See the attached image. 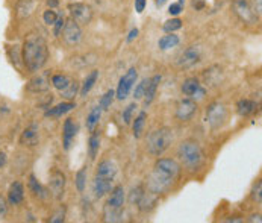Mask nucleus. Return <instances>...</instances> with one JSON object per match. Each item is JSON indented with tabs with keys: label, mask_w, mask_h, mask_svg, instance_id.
Segmentation results:
<instances>
[{
	"label": "nucleus",
	"mask_w": 262,
	"mask_h": 223,
	"mask_svg": "<svg viewBox=\"0 0 262 223\" xmlns=\"http://www.w3.org/2000/svg\"><path fill=\"white\" fill-rule=\"evenodd\" d=\"M179 175H181V166L174 159L161 158L156 161L153 172L150 173L147 179V188L153 194H162L174 184Z\"/></svg>",
	"instance_id": "f257e3e1"
},
{
	"label": "nucleus",
	"mask_w": 262,
	"mask_h": 223,
	"mask_svg": "<svg viewBox=\"0 0 262 223\" xmlns=\"http://www.w3.org/2000/svg\"><path fill=\"white\" fill-rule=\"evenodd\" d=\"M49 58V49L44 37L38 32H31L25 38L21 47V59L26 69L32 73H37L44 67Z\"/></svg>",
	"instance_id": "f03ea898"
},
{
	"label": "nucleus",
	"mask_w": 262,
	"mask_h": 223,
	"mask_svg": "<svg viewBox=\"0 0 262 223\" xmlns=\"http://www.w3.org/2000/svg\"><path fill=\"white\" fill-rule=\"evenodd\" d=\"M178 155H179L182 164L185 166V169L191 170V172L197 170L203 163V152L199 146V143L192 141V140H187V141L181 143Z\"/></svg>",
	"instance_id": "7ed1b4c3"
},
{
	"label": "nucleus",
	"mask_w": 262,
	"mask_h": 223,
	"mask_svg": "<svg viewBox=\"0 0 262 223\" xmlns=\"http://www.w3.org/2000/svg\"><path fill=\"white\" fill-rule=\"evenodd\" d=\"M173 141V134L168 128H159L147 137V150L155 156H161Z\"/></svg>",
	"instance_id": "20e7f679"
},
{
	"label": "nucleus",
	"mask_w": 262,
	"mask_h": 223,
	"mask_svg": "<svg viewBox=\"0 0 262 223\" xmlns=\"http://www.w3.org/2000/svg\"><path fill=\"white\" fill-rule=\"evenodd\" d=\"M233 11L238 18L247 25H256L259 22V17L253 11L252 3L249 0H233Z\"/></svg>",
	"instance_id": "39448f33"
},
{
	"label": "nucleus",
	"mask_w": 262,
	"mask_h": 223,
	"mask_svg": "<svg viewBox=\"0 0 262 223\" xmlns=\"http://www.w3.org/2000/svg\"><path fill=\"white\" fill-rule=\"evenodd\" d=\"M226 118H227V110L223 104L220 102H214L209 105V108L206 110V120L211 125L212 129H219L225 125Z\"/></svg>",
	"instance_id": "423d86ee"
},
{
	"label": "nucleus",
	"mask_w": 262,
	"mask_h": 223,
	"mask_svg": "<svg viewBox=\"0 0 262 223\" xmlns=\"http://www.w3.org/2000/svg\"><path fill=\"white\" fill-rule=\"evenodd\" d=\"M69 11L72 14V18L75 20L77 25H90L93 20V9L86 3H70Z\"/></svg>",
	"instance_id": "0eeeda50"
},
{
	"label": "nucleus",
	"mask_w": 262,
	"mask_h": 223,
	"mask_svg": "<svg viewBox=\"0 0 262 223\" xmlns=\"http://www.w3.org/2000/svg\"><path fill=\"white\" fill-rule=\"evenodd\" d=\"M137 77H138L137 69H129V70L126 72V74L120 79L118 88H117V97H118L120 100H124V99L129 96L132 87H134L135 82H137Z\"/></svg>",
	"instance_id": "6e6552de"
},
{
	"label": "nucleus",
	"mask_w": 262,
	"mask_h": 223,
	"mask_svg": "<svg viewBox=\"0 0 262 223\" xmlns=\"http://www.w3.org/2000/svg\"><path fill=\"white\" fill-rule=\"evenodd\" d=\"M62 39L67 46H76L79 44V41L82 39V31H80V26L76 23L73 18L70 20H66V25H64V29H62Z\"/></svg>",
	"instance_id": "1a4fd4ad"
},
{
	"label": "nucleus",
	"mask_w": 262,
	"mask_h": 223,
	"mask_svg": "<svg viewBox=\"0 0 262 223\" xmlns=\"http://www.w3.org/2000/svg\"><path fill=\"white\" fill-rule=\"evenodd\" d=\"M49 188L50 193L55 199H62L64 191H66V175L61 170H53L50 173V179H49Z\"/></svg>",
	"instance_id": "9d476101"
},
{
	"label": "nucleus",
	"mask_w": 262,
	"mask_h": 223,
	"mask_svg": "<svg viewBox=\"0 0 262 223\" xmlns=\"http://www.w3.org/2000/svg\"><path fill=\"white\" fill-rule=\"evenodd\" d=\"M200 58H202L200 47L191 46V47H188L187 50H184V52L181 53V56H179V59H178V66H179L181 69H191V67H194L195 64H199Z\"/></svg>",
	"instance_id": "9b49d317"
},
{
	"label": "nucleus",
	"mask_w": 262,
	"mask_h": 223,
	"mask_svg": "<svg viewBox=\"0 0 262 223\" xmlns=\"http://www.w3.org/2000/svg\"><path fill=\"white\" fill-rule=\"evenodd\" d=\"M38 3H39V0H18L17 5H15L17 18L21 20V22L29 18L34 14V11L37 9Z\"/></svg>",
	"instance_id": "f8f14e48"
},
{
	"label": "nucleus",
	"mask_w": 262,
	"mask_h": 223,
	"mask_svg": "<svg viewBox=\"0 0 262 223\" xmlns=\"http://www.w3.org/2000/svg\"><path fill=\"white\" fill-rule=\"evenodd\" d=\"M49 76H50V72H42L41 74L34 76V77L29 80V84H28V90L32 91V93H42V91H47L49 87H50Z\"/></svg>",
	"instance_id": "ddd939ff"
},
{
	"label": "nucleus",
	"mask_w": 262,
	"mask_h": 223,
	"mask_svg": "<svg viewBox=\"0 0 262 223\" xmlns=\"http://www.w3.org/2000/svg\"><path fill=\"white\" fill-rule=\"evenodd\" d=\"M195 112H197V104L191 99H185L179 102L178 110H176V117L182 121H188L194 117Z\"/></svg>",
	"instance_id": "4468645a"
},
{
	"label": "nucleus",
	"mask_w": 262,
	"mask_h": 223,
	"mask_svg": "<svg viewBox=\"0 0 262 223\" xmlns=\"http://www.w3.org/2000/svg\"><path fill=\"white\" fill-rule=\"evenodd\" d=\"M77 129H79V126L73 121V118H67L66 120V123H64V132H62V145H64L66 150H69L70 146H72V141L75 140Z\"/></svg>",
	"instance_id": "2eb2a0df"
},
{
	"label": "nucleus",
	"mask_w": 262,
	"mask_h": 223,
	"mask_svg": "<svg viewBox=\"0 0 262 223\" xmlns=\"http://www.w3.org/2000/svg\"><path fill=\"white\" fill-rule=\"evenodd\" d=\"M25 199V188L21 186V183L15 181L14 184H11L9 191H8V200L11 205H20Z\"/></svg>",
	"instance_id": "dca6fc26"
},
{
	"label": "nucleus",
	"mask_w": 262,
	"mask_h": 223,
	"mask_svg": "<svg viewBox=\"0 0 262 223\" xmlns=\"http://www.w3.org/2000/svg\"><path fill=\"white\" fill-rule=\"evenodd\" d=\"M96 176L106 178V179H111V181H114V178L117 176V166L114 164L113 161H110V159L102 161V163L99 164V167H97Z\"/></svg>",
	"instance_id": "f3484780"
},
{
	"label": "nucleus",
	"mask_w": 262,
	"mask_h": 223,
	"mask_svg": "<svg viewBox=\"0 0 262 223\" xmlns=\"http://www.w3.org/2000/svg\"><path fill=\"white\" fill-rule=\"evenodd\" d=\"M38 140H39V137H38V126L34 123L29 128H26L25 132L21 134L20 145H23V146H35V145H38Z\"/></svg>",
	"instance_id": "a211bd4d"
},
{
	"label": "nucleus",
	"mask_w": 262,
	"mask_h": 223,
	"mask_svg": "<svg viewBox=\"0 0 262 223\" xmlns=\"http://www.w3.org/2000/svg\"><path fill=\"white\" fill-rule=\"evenodd\" d=\"M93 190H94L96 197H103L105 194H108L113 190V181L106 179V178L96 176L94 184H93Z\"/></svg>",
	"instance_id": "6ab92c4d"
},
{
	"label": "nucleus",
	"mask_w": 262,
	"mask_h": 223,
	"mask_svg": "<svg viewBox=\"0 0 262 223\" xmlns=\"http://www.w3.org/2000/svg\"><path fill=\"white\" fill-rule=\"evenodd\" d=\"M106 205L123 208V205H124V188L123 187L117 186L114 190H111V196H110Z\"/></svg>",
	"instance_id": "aec40b11"
},
{
	"label": "nucleus",
	"mask_w": 262,
	"mask_h": 223,
	"mask_svg": "<svg viewBox=\"0 0 262 223\" xmlns=\"http://www.w3.org/2000/svg\"><path fill=\"white\" fill-rule=\"evenodd\" d=\"M161 82V76H153L151 79H149V84H147V88H146V93H144V105L147 107L151 104L153 97H155V93L158 90V85Z\"/></svg>",
	"instance_id": "412c9836"
},
{
	"label": "nucleus",
	"mask_w": 262,
	"mask_h": 223,
	"mask_svg": "<svg viewBox=\"0 0 262 223\" xmlns=\"http://www.w3.org/2000/svg\"><path fill=\"white\" fill-rule=\"evenodd\" d=\"M256 102L255 100H250V99H243V100H239L238 102V105H236V111L238 114L241 115V117H247V115H250V114H253V112L256 111Z\"/></svg>",
	"instance_id": "4be33fe9"
},
{
	"label": "nucleus",
	"mask_w": 262,
	"mask_h": 223,
	"mask_svg": "<svg viewBox=\"0 0 262 223\" xmlns=\"http://www.w3.org/2000/svg\"><path fill=\"white\" fill-rule=\"evenodd\" d=\"M73 108H76L73 102H64V104H59V105L47 110L46 111V117H61V115H64V114L72 111Z\"/></svg>",
	"instance_id": "5701e85b"
},
{
	"label": "nucleus",
	"mask_w": 262,
	"mask_h": 223,
	"mask_svg": "<svg viewBox=\"0 0 262 223\" xmlns=\"http://www.w3.org/2000/svg\"><path fill=\"white\" fill-rule=\"evenodd\" d=\"M105 220L106 222H121L123 220V208L106 205L105 207Z\"/></svg>",
	"instance_id": "b1692460"
},
{
	"label": "nucleus",
	"mask_w": 262,
	"mask_h": 223,
	"mask_svg": "<svg viewBox=\"0 0 262 223\" xmlns=\"http://www.w3.org/2000/svg\"><path fill=\"white\" fill-rule=\"evenodd\" d=\"M138 205H140V210L141 211H150V210H153L155 205H156V194H153V193H144L141 196Z\"/></svg>",
	"instance_id": "393cba45"
},
{
	"label": "nucleus",
	"mask_w": 262,
	"mask_h": 223,
	"mask_svg": "<svg viewBox=\"0 0 262 223\" xmlns=\"http://www.w3.org/2000/svg\"><path fill=\"white\" fill-rule=\"evenodd\" d=\"M97 77H99V72H97V70L91 72V73L85 77V80H83V84H82V88H80V96H86V94L91 91V88L94 87Z\"/></svg>",
	"instance_id": "a878e982"
},
{
	"label": "nucleus",
	"mask_w": 262,
	"mask_h": 223,
	"mask_svg": "<svg viewBox=\"0 0 262 223\" xmlns=\"http://www.w3.org/2000/svg\"><path fill=\"white\" fill-rule=\"evenodd\" d=\"M100 115H102V108L100 107H94L90 114H88V117H86V128L90 129V131H94L96 129V126H97V123H99V120H100Z\"/></svg>",
	"instance_id": "bb28decb"
},
{
	"label": "nucleus",
	"mask_w": 262,
	"mask_h": 223,
	"mask_svg": "<svg viewBox=\"0 0 262 223\" xmlns=\"http://www.w3.org/2000/svg\"><path fill=\"white\" fill-rule=\"evenodd\" d=\"M179 37L178 35H174L173 32H170V35H164V37L159 39V43H158V46H159V49H162V50H167V49H171V47H176L178 44H179Z\"/></svg>",
	"instance_id": "cd10ccee"
},
{
	"label": "nucleus",
	"mask_w": 262,
	"mask_h": 223,
	"mask_svg": "<svg viewBox=\"0 0 262 223\" xmlns=\"http://www.w3.org/2000/svg\"><path fill=\"white\" fill-rule=\"evenodd\" d=\"M29 188H31V191H32L35 196H38L39 199H46V197H47V193H46L44 187L38 183L37 178H35L34 175L29 176Z\"/></svg>",
	"instance_id": "c85d7f7f"
},
{
	"label": "nucleus",
	"mask_w": 262,
	"mask_h": 223,
	"mask_svg": "<svg viewBox=\"0 0 262 223\" xmlns=\"http://www.w3.org/2000/svg\"><path fill=\"white\" fill-rule=\"evenodd\" d=\"M144 125H146V112H140V115L135 118L134 121V137L135 138H140L143 135V131H144Z\"/></svg>",
	"instance_id": "c756f323"
},
{
	"label": "nucleus",
	"mask_w": 262,
	"mask_h": 223,
	"mask_svg": "<svg viewBox=\"0 0 262 223\" xmlns=\"http://www.w3.org/2000/svg\"><path fill=\"white\" fill-rule=\"evenodd\" d=\"M200 87V82L195 79V77H189L187 79L184 84H182V91H184V94H187V96H192L194 94V91L197 90Z\"/></svg>",
	"instance_id": "7c9ffc66"
},
{
	"label": "nucleus",
	"mask_w": 262,
	"mask_h": 223,
	"mask_svg": "<svg viewBox=\"0 0 262 223\" xmlns=\"http://www.w3.org/2000/svg\"><path fill=\"white\" fill-rule=\"evenodd\" d=\"M70 82H72V80H70V77H69L67 74H55V76L52 77L53 87H55L56 90H59V91H62Z\"/></svg>",
	"instance_id": "2f4dec72"
},
{
	"label": "nucleus",
	"mask_w": 262,
	"mask_h": 223,
	"mask_svg": "<svg viewBox=\"0 0 262 223\" xmlns=\"http://www.w3.org/2000/svg\"><path fill=\"white\" fill-rule=\"evenodd\" d=\"M61 93H62V97H64V99L73 100L76 96H77V93H79V84H77L76 80L75 82H70Z\"/></svg>",
	"instance_id": "473e14b6"
},
{
	"label": "nucleus",
	"mask_w": 262,
	"mask_h": 223,
	"mask_svg": "<svg viewBox=\"0 0 262 223\" xmlns=\"http://www.w3.org/2000/svg\"><path fill=\"white\" fill-rule=\"evenodd\" d=\"M99 148H100V135H99V132H94L90 137V156H91V159L96 158Z\"/></svg>",
	"instance_id": "72a5a7b5"
},
{
	"label": "nucleus",
	"mask_w": 262,
	"mask_h": 223,
	"mask_svg": "<svg viewBox=\"0 0 262 223\" xmlns=\"http://www.w3.org/2000/svg\"><path fill=\"white\" fill-rule=\"evenodd\" d=\"M76 187H77V190L82 193L83 190H85V187H86V169L83 167V169H80L77 173H76Z\"/></svg>",
	"instance_id": "f704fd0d"
},
{
	"label": "nucleus",
	"mask_w": 262,
	"mask_h": 223,
	"mask_svg": "<svg viewBox=\"0 0 262 223\" xmlns=\"http://www.w3.org/2000/svg\"><path fill=\"white\" fill-rule=\"evenodd\" d=\"M114 96H115V93H114V90H108L103 96H102V99H100V108L102 110H108L110 107H111V104L114 102Z\"/></svg>",
	"instance_id": "c9c22d12"
},
{
	"label": "nucleus",
	"mask_w": 262,
	"mask_h": 223,
	"mask_svg": "<svg viewBox=\"0 0 262 223\" xmlns=\"http://www.w3.org/2000/svg\"><path fill=\"white\" fill-rule=\"evenodd\" d=\"M181 28H182V20H179V18H171V20L165 22V25H164L165 32H174V31H179Z\"/></svg>",
	"instance_id": "e433bc0d"
},
{
	"label": "nucleus",
	"mask_w": 262,
	"mask_h": 223,
	"mask_svg": "<svg viewBox=\"0 0 262 223\" xmlns=\"http://www.w3.org/2000/svg\"><path fill=\"white\" fill-rule=\"evenodd\" d=\"M56 18H58V14H56L52 8L47 9V11H44V14H42V20H44V23L49 25V26H53L55 22H56Z\"/></svg>",
	"instance_id": "4c0bfd02"
},
{
	"label": "nucleus",
	"mask_w": 262,
	"mask_h": 223,
	"mask_svg": "<svg viewBox=\"0 0 262 223\" xmlns=\"http://www.w3.org/2000/svg\"><path fill=\"white\" fill-rule=\"evenodd\" d=\"M147 84H149V79H143V80L138 84V87L135 88V93H134V97H135V99H143V97H144Z\"/></svg>",
	"instance_id": "58836bf2"
},
{
	"label": "nucleus",
	"mask_w": 262,
	"mask_h": 223,
	"mask_svg": "<svg viewBox=\"0 0 262 223\" xmlns=\"http://www.w3.org/2000/svg\"><path fill=\"white\" fill-rule=\"evenodd\" d=\"M143 194H144L143 187L138 186L137 188H134V190L130 191V194H129V202H130V204H138Z\"/></svg>",
	"instance_id": "ea45409f"
},
{
	"label": "nucleus",
	"mask_w": 262,
	"mask_h": 223,
	"mask_svg": "<svg viewBox=\"0 0 262 223\" xmlns=\"http://www.w3.org/2000/svg\"><path fill=\"white\" fill-rule=\"evenodd\" d=\"M64 25H66V17H64L62 14H59L58 18H56V22H55V25H53V26H55L53 32H55L56 37L61 35V32H62V29H64Z\"/></svg>",
	"instance_id": "a19ab883"
},
{
	"label": "nucleus",
	"mask_w": 262,
	"mask_h": 223,
	"mask_svg": "<svg viewBox=\"0 0 262 223\" xmlns=\"http://www.w3.org/2000/svg\"><path fill=\"white\" fill-rule=\"evenodd\" d=\"M252 199H253L255 202H258V204H261L262 202V183L261 181H258V183H256V186L253 187V190H252Z\"/></svg>",
	"instance_id": "79ce46f5"
},
{
	"label": "nucleus",
	"mask_w": 262,
	"mask_h": 223,
	"mask_svg": "<svg viewBox=\"0 0 262 223\" xmlns=\"http://www.w3.org/2000/svg\"><path fill=\"white\" fill-rule=\"evenodd\" d=\"M9 58H11V61H12L15 66H18V64H20V58H21V55H20V49H18V46H12V47L9 49Z\"/></svg>",
	"instance_id": "37998d69"
},
{
	"label": "nucleus",
	"mask_w": 262,
	"mask_h": 223,
	"mask_svg": "<svg viewBox=\"0 0 262 223\" xmlns=\"http://www.w3.org/2000/svg\"><path fill=\"white\" fill-rule=\"evenodd\" d=\"M135 108H137V105L135 104H130V105H127L126 107V110L123 111V120H124V123L126 125H129L130 123V120H132V114L135 111Z\"/></svg>",
	"instance_id": "c03bdc74"
},
{
	"label": "nucleus",
	"mask_w": 262,
	"mask_h": 223,
	"mask_svg": "<svg viewBox=\"0 0 262 223\" xmlns=\"http://www.w3.org/2000/svg\"><path fill=\"white\" fill-rule=\"evenodd\" d=\"M66 220V207H61L59 208V211L50 219V222L52 223H61V222H64Z\"/></svg>",
	"instance_id": "a18cd8bd"
},
{
	"label": "nucleus",
	"mask_w": 262,
	"mask_h": 223,
	"mask_svg": "<svg viewBox=\"0 0 262 223\" xmlns=\"http://www.w3.org/2000/svg\"><path fill=\"white\" fill-rule=\"evenodd\" d=\"M168 12H170V15H179V14L182 12V5H179V3H171L170 8H168Z\"/></svg>",
	"instance_id": "49530a36"
},
{
	"label": "nucleus",
	"mask_w": 262,
	"mask_h": 223,
	"mask_svg": "<svg viewBox=\"0 0 262 223\" xmlns=\"http://www.w3.org/2000/svg\"><path fill=\"white\" fill-rule=\"evenodd\" d=\"M205 94H206V90L200 85V87L194 91V94H192L191 97H192L194 100H200V99H203V97H205Z\"/></svg>",
	"instance_id": "de8ad7c7"
},
{
	"label": "nucleus",
	"mask_w": 262,
	"mask_h": 223,
	"mask_svg": "<svg viewBox=\"0 0 262 223\" xmlns=\"http://www.w3.org/2000/svg\"><path fill=\"white\" fill-rule=\"evenodd\" d=\"M253 11L256 12L258 17H261L262 14V0H253V5H252Z\"/></svg>",
	"instance_id": "09e8293b"
},
{
	"label": "nucleus",
	"mask_w": 262,
	"mask_h": 223,
	"mask_svg": "<svg viewBox=\"0 0 262 223\" xmlns=\"http://www.w3.org/2000/svg\"><path fill=\"white\" fill-rule=\"evenodd\" d=\"M146 8V0H135V9L138 14H141Z\"/></svg>",
	"instance_id": "8fccbe9b"
},
{
	"label": "nucleus",
	"mask_w": 262,
	"mask_h": 223,
	"mask_svg": "<svg viewBox=\"0 0 262 223\" xmlns=\"http://www.w3.org/2000/svg\"><path fill=\"white\" fill-rule=\"evenodd\" d=\"M9 107L3 102V100H0V117H5L6 114H9Z\"/></svg>",
	"instance_id": "3c124183"
},
{
	"label": "nucleus",
	"mask_w": 262,
	"mask_h": 223,
	"mask_svg": "<svg viewBox=\"0 0 262 223\" xmlns=\"http://www.w3.org/2000/svg\"><path fill=\"white\" fill-rule=\"evenodd\" d=\"M206 6V3H205V0H192V8H195L197 11H200V9H203Z\"/></svg>",
	"instance_id": "603ef678"
},
{
	"label": "nucleus",
	"mask_w": 262,
	"mask_h": 223,
	"mask_svg": "<svg viewBox=\"0 0 262 223\" xmlns=\"http://www.w3.org/2000/svg\"><path fill=\"white\" fill-rule=\"evenodd\" d=\"M5 214H6V205H5L3 197H0V216H5Z\"/></svg>",
	"instance_id": "864d4df0"
},
{
	"label": "nucleus",
	"mask_w": 262,
	"mask_h": 223,
	"mask_svg": "<svg viewBox=\"0 0 262 223\" xmlns=\"http://www.w3.org/2000/svg\"><path fill=\"white\" fill-rule=\"evenodd\" d=\"M137 35H138V29H132V31H130V34H129V37H127V41L130 43L134 38H137Z\"/></svg>",
	"instance_id": "5fc2aeb1"
},
{
	"label": "nucleus",
	"mask_w": 262,
	"mask_h": 223,
	"mask_svg": "<svg viewBox=\"0 0 262 223\" xmlns=\"http://www.w3.org/2000/svg\"><path fill=\"white\" fill-rule=\"evenodd\" d=\"M6 164V155L3 152H0V169Z\"/></svg>",
	"instance_id": "6e6d98bb"
},
{
	"label": "nucleus",
	"mask_w": 262,
	"mask_h": 223,
	"mask_svg": "<svg viewBox=\"0 0 262 223\" xmlns=\"http://www.w3.org/2000/svg\"><path fill=\"white\" fill-rule=\"evenodd\" d=\"M47 5H49L50 8H56V6L59 5V2H58V0H47Z\"/></svg>",
	"instance_id": "4d7b16f0"
},
{
	"label": "nucleus",
	"mask_w": 262,
	"mask_h": 223,
	"mask_svg": "<svg viewBox=\"0 0 262 223\" xmlns=\"http://www.w3.org/2000/svg\"><path fill=\"white\" fill-rule=\"evenodd\" d=\"M250 222H258V223H261V222H262L261 216H259V214H258V216H252V219H250Z\"/></svg>",
	"instance_id": "13d9d810"
},
{
	"label": "nucleus",
	"mask_w": 262,
	"mask_h": 223,
	"mask_svg": "<svg viewBox=\"0 0 262 223\" xmlns=\"http://www.w3.org/2000/svg\"><path fill=\"white\" fill-rule=\"evenodd\" d=\"M164 3H165V0H156V5H158V6H162Z\"/></svg>",
	"instance_id": "bf43d9fd"
},
{
	"label": "nucleus",
	"mask_w": 262,
	"mask_h": 223,
	"mask_svg": "<svg viewBox=\"0 0 262 223\" xmlns=\"http://www.w3.org/2000/svg\"><path fill=\"white\" fill-rule=\"evenodd\" d=\"M184 2H185V0H179V5H184Z\"/></svg>",
	"instance_id": "052dcab7"
}]
</instances>
